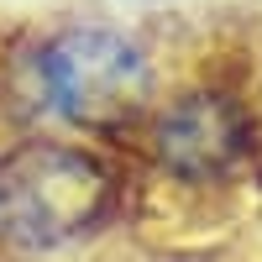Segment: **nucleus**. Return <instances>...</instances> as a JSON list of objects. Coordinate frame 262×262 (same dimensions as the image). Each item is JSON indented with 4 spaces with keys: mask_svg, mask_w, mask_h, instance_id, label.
Masks as SVG:
<instances>
[{
    "mask_svg": "<svg viewBox=\"0 0 262 262\" xmlns=\"http://www.w3.org/2000/svg\"><path fill=\"white\" fill-rule=\"evenodd\" d=\"M163 90L152 42L116 16H58L16 42L6 95L16 126L126 142Z\"/></svg>",
    "mask_w": 262,
    "mask_h": 262,
    "instance_id": "1",
    "label": "nucleus"
},
{
    "mask_svg": "<svg viewBox=\"0 0 262 262\" xmlns=\"http://www.w3.org/2000/svg\"><path fill=\"white\" fill-rule=\"evenodd\" d=\"M131 215V158L69 131L0 137V262H100Z\"/></svg>",
    "mask_w": 262,
    "mask_h": 262,
    "instance_id": "2",
    "label": "nucleus"
},
{
    "mask_svg": "<svg viewBox=\"0 0 262 262\" xmlns=\"http://www.w3.org/2000/svg\"><path fill=\"white\" fill-rule=\"evenodd\" d=\"M131 158L179 194L226 189L252 158V111L210 79L163 84L131 131Z\"/></svg>",
    "mask_w": 262,
    "mask_h": 262,
    "instance_id": "3",
    "label": "nucleus"
},
{
    "mask_svg": "<svg viewBox=\"0 0 262 262\" xmlns=\"http://www.w3.org/2000/svg\"><path fill=\"white\" fill-rule=\"evenodd\" d=\"M100 262H221L205 247H179V242H116Z\"/></svg>",
    "mask_w": 262,
    "mask_h": 262,
    "instance_id": "4",
    "label": "nucleus"
},
{
    "mask_svg": "<svg viewBox=\"0 0 262 262\" xmlns=\"http://www.w3.org/2000/svg\"><path fill=\"white\" fill-rule=\"evenodd\" d=\"M126 6H147V0H126Z\"/></svg>",
    "mask_w": 262,
    "mask_h": 262,
    "instance_id": "5",
    "label": "nucleus"
}]
</instances>
